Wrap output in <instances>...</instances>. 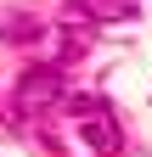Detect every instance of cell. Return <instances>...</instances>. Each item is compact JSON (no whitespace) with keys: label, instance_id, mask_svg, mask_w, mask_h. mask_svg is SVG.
<instances>
[{"label":"cell","instance_id":"cell-1","mask_svg":"<svg viewBox=\"0 0 152 157\" xmlns=\"http://www.w3.org/2000/svg\"><path fill=\"white\" fill-rule=\"evenodd\" d=\"M73 124H79V140H85V151H96V157H113V151L124 146L113 107H107V101H96V95H79V101H73Z\"/></svg>","mask_w":152,"mask_h":157},{"label":"cell","instance_id":"cell-2","mask_svg":"<svg viewBox=\"0 0 152 157\" xmlns=\"http://www.w3.org/2000/svg\"><path fill=\"white\" fill-rule=\"evenodd\" d=\"M62 95H68V84H62L56 67H28L23 78H17L11 107H17V118H40V112H51L56 101H62Z\"/></svg>","mask_w":152,"mask_h":157},{"label":"cell","instance_id":"cell-3","mask_svg":"<svg viewBox=\"0 0 152 157\" xmlns=\"http://www.w3.org/2000/svg\"><path fill=\"white\" fill-rule=\"evenodd\" d=\"M73 11H90L96 23H124V17H135L141 6L135 0H73Z\"/></svg>","mask_w":152,"mask_h":157}]
</instances>
